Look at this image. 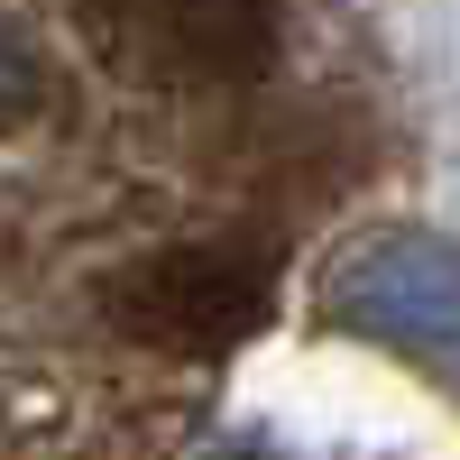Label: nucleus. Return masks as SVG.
Instances as JSON below:
<instances>
[{"instance_id": "1", "label": "nucleus", "mask_w": 460, "mask_h": 460, "mask_svg": "<svg viewBox=\"0 0 460 460\" xmlns=\"http://www.w3.org/2000/svg\"><path fill=\"white\" fill-rule=\"evenodd\" d=\"M323 304L341 332H368L387 350L460 377V240H442V230L341 240V258L323 267Z\"/></svg>"}, {"instance_id": "2", "label": "nucleus", "mask_w": 460, "mask_h": 460, "mask_svg": "<svg viewBox=\"0 0 460 460\" xmlns=\"http://www.w3.org/2000/svg\"><path fill=\"white\" fill-rule=\"evenodd\" d=\"M102 47L166 84H240L277 56V0H93Z\"/></svg>"}, {"instance_id": "3", "label": "nucleus", "mask_w": 460, "mask_h": 460, "mask_svg": "<svg viewBox=\"0 0 460 460\" xmlns=\"http://www.w3.org/2000/svg\"><path fill=\"white\" fill-rule=\"evenodd\" d=\"M111 304H120L129 332L166 341V350H230L267 304V258L230 240H184V249L138 258L111 286Z\"/></svg>"}, {"instance_id": "4", "label": "nucleus", "mask_w": 460, "mask_h": 460, "mask_svg": "<svg viewBox=\"0 0 460 460\" xmlns=\"http://www.w3.org/2000/svg\"><path fill=\"white\" fill-rule=\"evenodd\" d=\"M203 460H267V451H203Z\"/></svg>"}]
</instances>
